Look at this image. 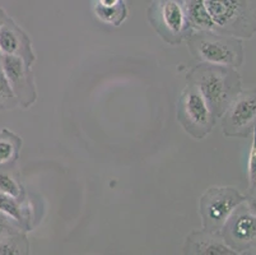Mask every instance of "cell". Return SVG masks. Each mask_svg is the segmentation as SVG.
<instances>
[{"mask_svg": "<svg viewBox=\"0 0 256 255\" xmlns=\"http://www.w3.org/2000/svg\"><path fill=\"white\" fill-rule=\"evenodd\" d=\"M248 194H256V126L252 133L250 152L248 160Z\"/></svg>", "mask_w": 256, "mask_h": 255, "instance_id": "d6986e66", "label": "cell"}, {"mask_svg": "<svg viewBox=\"0 0 256 255\" xmlns=\"http://www.w3.org/2000/svg\"><path fill=\"white\" fill-rule=\"evenodd\" d=\"M20 231H22V230L18 227L14 222H12L10 219L6 218L4 214L0 213V241H2L3 238L13 235V233L20 232Z\"/></svg>", "mask_w": 256, "mask_h": 255, "instance_id": "ffe728a7", "label": "cell"}, {"mask_svg": "<svg viewBox=\"0 0 256 255\" xmlns=\"http://www.w3.org/2000/svg\"><path fill=\"white\" fill-rule=\"evenodd\" d=\"M220 236L238 254H248L256 249V214L248 209L246 202L228 218Z\"/></svg>", "mask_w": 256, "mask_h": 255, "instance_id": "ba28073f", "label": "cell"}, {"mask_svg": "<svg viewBox=\"0 0 256 255\" xmlns=\"http://www.w3.org/2000/svg\"><path fill=\"white\" fill-rule=\"evenodd\" d=\"M0 54L18 56L28 67L36 62L31 39L9 16L0 26Z\"/></svg>", "mask_w": 256, "mask_h": 255, "instance_id": "30bf717a", "label": "cell"}, {"mask_svg": "<svg viewBox=\"0 0 256 255\" xmlns=\"http://www.w3.org/2000/svg\"><path fill=\"white\" fill-rule=\"evenodd\" d=\"M248 254H255L256 255V249H254L252 251H250V252H248Z\"/></svg>", "mask_w": 256, "mask_h": 255, "instance_id": "cb8c5ba5", "label": "cell"}, {"mask_svg": "<svg viewBox=\"0 0 256 255\" xmlns=\"http://www.w3.org/2000/svg\"><path fill=\"white\" fill-rule=\"evenodd\" d=\"M93 11H94V14L100 21H102L106 25L115 26V27H118L128 18V8L125 6L124 0H121L120 3L114 4V6L94 4Z\"/></svg>", "mask_w": 256, "mask_h": 255, "instance_id": "9a60e30c", "label": "cell"}, {"mask_svg": "<svg viewBox=\"0 0 256 255\" xmlns=\"http://www.w3.org/2000/svg\"><path fill=\"white\" fill-rule=\"evenodd\" d=\"M248 200L234 186H210L200 196L199 214L204 230L220 233L223 226L237 207Z\"/></svg>", "mask_w": 256, "mask_h": 255, "instance_id": "5b68a950", "label": "cell"}, {"mask_svg": "<svg viewBox=\"0 0 256 255\" xmlns=\"http://www.w3.org/2000/svg\"><path fill=\"white\" fill-rule=\"evenodd\" d=\"M0 64L8 78L12 90L23 109H28L36 102L37 90L31 67L20 58L12 55H0Z\"/></svg>", "mask_w": 256, "mask_h": 255, "instance_id": "9c48e42d", "label": "cell"}, {"mask_svg": "<svg viewBox=\"0 0 256 255\" xmlns=\"http://www.w3.org/2000/svg\"><path fill=\"white\" fill-rule=\"evenodd\" d=\"M184 254L188 255H237L223 240L220 233H214L204 228L195 230L188 235L182 246Z\"/></svg>", "mask_w": 256, "mask_h": 255, "instance_id": "8fae6325", "label": "cell"}, {"mask_svg": "<svg viewBox=\"0 0 256 255\" xmlns=\"http://www.w3.org/2000/svg\"><path fill=\"white\" fill-rule=\"evenodd\" d=\"M192 58L200 63L241 68L245 63L244 40L214 31L192 32L186 40Z\"/></svg>", "mask_w": 256, "mask_h": 255, "instance_id": "7a4b0ae2", "label": "cell"}, {"mask_svg": "<svg viewBox=\"0 0 256 255\" xmlns=\"http://www.w3.org/2000/svg\"><path fill=\"white\" fill-rule=\"evenodd\" d=\"M148 20L158 36L172 46L181 45L194 32L188 20L185 0H153Z\"/></svg>", "mask_w": 256, "mask_h": 255, "instance_id": "277c9868", "label": "cell"}, {"mask_svg": "<svg viewBox=\"0 0 256 255\" xmlns=\"http://www.w3.org/2000/svg\"><path fill=\"white\" fill-rule=\"evenodd\" d=\"M246 204H248V209L256 214V194L254 195H248V200H246Z\"/></svg>", "mask_w": 256, "mask_h": 255, "instance_id": "44dd1931", "label": "cell"}, {"mask_svg": "<svg viewBox=\"0 0 256 255\" xmlns=\"http://www.w3.org/2000/svg\"><path fill=\"white\" fill-rule=\"evenodd\" d=\"M0 193L10 195L17 199H26V190L23 185L10 172L0 171Z\"/></svg>", "mask_w": 256, "mask_h": 255, "instance_id": "e0dca14e", "label": "cell"}, {"mask_svg": "<svg viewBox=\"0 0 256 255\" xmlns=\"http://www.w3.org/2000/svg\"><path fill=\"white\" fill-rule=\"evenodd\" d=\"M0 213L14 222L24 232L32 230L31 205L27 203V199H17L0 193Z\"/></svg>", "mask_w": 256, "mask_h": 255, "instance_id": "7c38bea8", "label": "cell"}, {"mask_svg": "<svg viewBox=\"0 0 256 255\" xmlns=\"http://www.w3.org/2000/svg\"><path fill=\"white\" fill-rule=\"evenodd\" d=\"M176 118L182 129L196 140L204 139L210 134L217 124V118L213 115L202 93L188 82H186L178 97Z\"/></svg>", "mask_w": 256, "mask_h": 255, "instance_id": "8992f818", "label": "cell"}, {"mask_svg": "<svg viewBox=\"0 0 256 255\" xmlns=\"http://www.w3.org/2000/svg\"><path fill=\"white\" fill-rule=\"evenodd\" d=\"M22 138L6 128L0 130V168L13 165L20 157Z\"/></svg>", "mask_w": 256, "mask_h": 255, "instance_id": "4fadbf2b", "label": "cell"}, {"mask_svg": "<svg viewBox=\"0 0 256 255\" xmlns=\"http://www.w3.org/2000/svg\"><path fill=\"white\" fill-rule=\"evenodd\" d=\"M30 249L31 246H30V241L24 231L13 233L0 241V254L2 255L28 254Z\"/></svg>", "mask_w": 256, "mask_h": 255, "instance_id": "2e32d148", "label": "cell"}, {"mask_svg": "<svg viewBox=\"0 0 256 255\" xmlns=\"http://www.w3.org/2000/svg\"><path fill=\"white\" fill-rule=\"evenodd\" d=\"M185 4L188 20L194 32L214 30L213 20L204 4V0H185Z\"/></svg>", "mask_w": 256, "mask_h": 255, "instance_id": "5bb4252c", "label": "cell"}, {"mask_svg": "<svg viewBox=\"0 0 256 255\" xmlns=\"http://www.w3.org/2000/svg\"><path fill=\"white\" fill-rule=\"evenodd\" d=\"M214 31L241 40L256 35V0H204Z\"/></svg>", "mask_w": 256, "mask_h": 255, "instance_id": "3957f363", "label": "cell"}, {"mask_svg": "<svg viewBox=\"0 0 256 255\" xmlns=\"http://www.w3.org/2000/svg\"><path fill=\"white\" fill-rule=\"evenodd\" d=\"M186 82L194 84L217 119L244 90L236 68L200 63L186 74Z\"/></svg>", "mask_w": 256, "mask_h": 255, "instance_id": "6da1fadb", "label": "cell"}, {"mask_svg": "<svg viewBox=\"0 0 256 255\" xmlns=\"http://www.w3.org/2000/svg\"><path fill=\"white\" fill-rule=\"evenodd\" d=\"M223 134L228 138H248L256 126V88L242 90L222 115Z\"/></svg>", "mask_w": 256, "mask_h": 255, "instance_id": "52a82bcc", "label": "cell"}, {"mask_svg": "<svg viewBox=\"0 0 256 255\" xmlns=\"http://www.w3.org/2000/svg\"><path fill=\"white\" fill-rule=\"evenodd\" d=\"M6 16H8V14H6V12L3 11V9L0 8V26H2V23H3V21L6 20ZM0 55H2V54H0Z\"/></svg>", "mask_w": 256, "mask_h": 255, "instance_id": "603a6c76", "label": "cell"}, {"mask_svg": "<svg viewBox=\"0 0 256 255\" xmlns=\"http://www.w3.org/2000/svg\"><path fill=\"white\" fill-rule=\"evenodd\" d=\"M121 0H96V4H101V6H114V4L120 3Z\"/></svg>", "mask_w": 256, "mask_h": 255, "instance_id": "7402d4cb", "label": "cell"}, {"mask_svg": "<svg viewBox=\"0 0 256 255\" xmlns=\"http://www.w3.org/2000/svg\"><path fill=\"white\" fill-rule=\"evenodd\" d=\"M20 106L14 92L12 90L8 78L0 64V110H12Z\"/></svg>", "mask_w": 256, "mask_h": 255, "instance_id": "ac0fdd59", "label": "cell"}]
</instances>
